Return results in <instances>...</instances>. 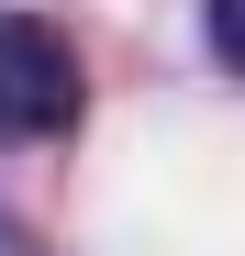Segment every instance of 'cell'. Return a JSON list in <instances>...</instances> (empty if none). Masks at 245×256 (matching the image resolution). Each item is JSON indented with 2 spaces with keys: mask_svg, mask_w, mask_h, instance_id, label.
Masks as SVG:
<instances>
[{
  "mask_svg": "<svg viewBox=\"0 0 245 256\" xmlns=\"http://www.w3.org/2000/svg\"><path fill=\"white\" fill-rule=\"evenodd\" d=\"M212 56L245 78V0H212Z\"/></svg>",
  "mask_w": 245,
  "mask_h": 256,
  "instance_id": "7a4b0ae2",
  "label": "cell"
},
{
  "mask_svg": "<svg viewBox=\"0 0 245 256\" xmlns=\"http://www.w3.org/2000/svg\"><path fill=\"white\" fill-rule=\"evenodd\" d=\"M0 256H56V245L34 234V223H12V212H0Z\"/></svg>",
  "mask_w": 245,
  "mask_h": 256,
  "instance_id": "3957f363",
  "label": "cell"
},
{
  "mask_svg": "<svg viewBox=\"0 0 245 256\" xmlns=\"http://www.w3.org/2000/svg\"><path fill=\"white\" fill-rule=\"evenodd\" d=\"M78 100H90V78H78L67 34L34 22V12H0V156L56 145L67 122H78Z\"/></svg>",
  "mask_w": 245,
  "mask_h": 256,
  "instance_id": "6da1fadb",
  "label": "cell"
}]
</instances>
